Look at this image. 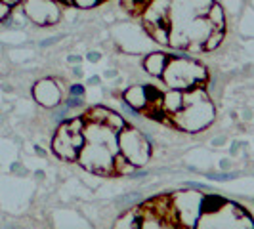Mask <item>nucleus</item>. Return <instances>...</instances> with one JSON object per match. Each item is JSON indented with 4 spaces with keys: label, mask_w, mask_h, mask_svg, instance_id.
Wrapping results in <instances>:
<instances>
[{
    "label": "nucleus",
    "mask_w": 254,
    "mask_h": 229,
    "mask_svg": "<svg viewBox=\"0 0 254 229\" xmlns=\"http://www.w3.org/2000/svg\"><path fill=\"white\" fill-rule=\"evenodd\" d=\"M84 126H86V118L65 120L60 126L52 143V149L60 159L73 161L78 157L80 147L84 145Z\"/></svg>",
    "instance_id": "obj_1"
},
{
    "label": "nucleus",
    "mask_w": 254,
    "mask_h": 229,
    "mask_svg": "<svg viewBox=\"0 0 254 229\" xmlns=\"http://www.w3.org/2000/svg\"><path fill=\"white\" fill-rule=\"evenodd\" d=\"M163 78L170 88L188 90L203 84L206 80V73L201 65L193 63L190 57H184V59H172L170 63H166Z\"/></svg>",
    "instance_id": "obj_2"
},
{
    "label": "nucleus",
    "mask_w": 254,
    "mask_h": 229,
    "mask_svg": "<svg viewBox=\"0 0 254 229\" xmlns=\"http://www.w3.org/2000/svg\"><path fill=\"white\" fill-rule=\"evenodd\" d=\"M25 12L40 25H50L54 19H58L56 0H27Z\"/></svg>",
    "instance_id": "obj_3"
},
{
    "label": "nucleus",
    "mask_w": 254,
    "mask_h": 229,
    "mask_svg": "<svg viewBox=\"0 0 254 229\" xmlns=\"http://www.w3.org/2000/svg\"><path fill=\"white\" fill-rule=\"evenodd\" d=\"M35 98H37L38 103H42L44 107H58L60 105V100H62V94H60V88L56 86L54 80H42L38 82L35 90H33Z\"/></svg>",
    "instance_id": "obj_4"
},
{
    "label": "nucleus",
    "mask_w": 254,
    "mask_h": 229,
    "mask_svg": "<svg viewBox=\"0 0 254 229\" xmlns=\"http://www.w3.org/2000/svg\"><path fill=\"white\" fill-rule=\"evenodd\" d=\"M182 107H184V92L172 88L168 94H163V109H165V113L176 114Z\"/></svg>",
    "instance_id": "obj_5"
},
{
    "label": "nucleus",
    "mask_w": 254,
    "mask_h": 229,
    "mask_svg": "<svg viewBox=\"0 0 254 229\" xmlns=\"http://www.w3.org/2000/svg\"><path fill=\"white\" fill-rule=\"evenodd\" d=\"M166 63H168V57L165 54H151L145 59V71L153 76H163Z\"/></svg>",
    "instance_id": "obj_6"
},
{
    "label": "nucleus",
    "mask_w": 254,
    "mask_h": 229,
    "mask_svg": "<svg viewBox=\"0 0 254 229\" xmlns=\"http://www.w3.org/2000/svg\"><path fill=\"white\" fill-rule=\"evenodd\" d=\"M125 100H127L128 105H132V107H136V109L145 107V105H147V102H145V88H143V86H132V88L125 94Z\"/></svg>",
    "instance_id": "obj_7"
},
{
    "label": "nucleus",
    "mask_w": 254,
    "mask_h": 229,
    "mask_svg": "<svg viewBox=\"0 0 254 229\" xmlns=\"http://www.w3.org/2000/svg\"><path fill=\"white\" fill-rule=\"evenodd\" d=\"M206 21L210 23L212 31H214V29H222V31H224V21H226L224 10H222L218 4H212L210 10H208V13H206Z\"/></svg>",
    "instance_id": "obj_8"
},
{
    "label": "nucleus",
    "mask_w": 254,
    "mask_h": 229,
    "mask_svg": "<svg viewBox=\"0 0 254 229\" xmlns=\"http://www.w3.org/2000/svg\"><path fill=\"white\" fill-rule=\"evenodd\" d=\"M224 206H226V201L216 195H208L203 199V212H208V214H214L218 210H222Z\"/></svg>",
    "instance_id": "obj_9"
},
{
    "label": "nucleus",
    "mask_w": 254,
    "mask_h": 229,
    "mask_svg": "<svg viewBox=\"0 0 254 229\" xmlns=\"http://www.w3.org/2000/svg\"><path fill=\"white\" fill-rule=\"evenodd\" d=\"M222 38H224V31L222 29H214V31H210V35L204 38L203 42V50H214L220 46V42H222Z\"/></svg>",
    "instance_id": "obj_10"
},
{
    "label": "nucleus",
    "mask_w": 254,
    "mask_h": 229,
    "mask_svg": "<svg viewBox=\"0 0 254 229\" xmlns=\"http://www.w3.org/2000/svg\"><path fill=\"white\" fill-rule=\"evenodd\" d=\"M84 105V102H82V98L80 96H69V100L65 102V107H82Z\"/></svg>",
    "instance_id": "obj_11"
},
{
    "label": "nucleus",
    "mask_w": 254,
    "mask_h": 229,
    "mask_svg": "<svg viewBox=\"0 0 254 229\" xmlns=\"http://www.w3.org/2000/svg\"><path fill=\"white\" fill-rule=\"evenodd\" d=\"M206 178L212 181H228V179L235 178V174H206Z\"/></svg>",
    "instance_id": "obj_12"
},
{
    "label": "nucleus",
    "mask_w": 254,
    "mask_h": 229,
    "mask_svg": "<svg viewBox=\"0 0 254 229\" xmlns=\"http://www.w3.org/2000/svg\"><path fill=\"white\" fill-rule=\"evenodd\" d=\"M8 13H10V4H6V2H2V0H0V21H2V19H6V17H8Z\"/></svg>",
    "instance_id": "obj_13"
},
{
    "label": "nucleus",
    "mask_w": 254,
    "mask_h": 229,
    "mask_svg": "<svg viewBox=\"0 0 254 229\" xmlns=\"http://www.w3.org/2000/svg\"><path fill=\"white\" fill-rule=\"evenodd\" d=\"M128 176H130L132 179H141V178H145V176H147V172H143V170H132Z\"/></svg>",
    "instance_id": "obj_14"
},
{
    "label": "nucleus",
    "mask_w": 254,
    "mask_h": 229,
    "mask_svg": "<svg viewBox=\"0 0 254 229\" xmlns=\"http://www.w3.org/2000/svg\"><path fill=\"white\" fill-rule=\"evenodd\" d=\"M188 187H191V189H208L210 191L208 185H204V183H197V181H188Z\"/></svg>",
    "instance_id": "obj_15"
},
{
    "label": "nucleus",
    "mask_w": 254,
    "mask_h": 229,
    "mask_svg": "<svg viewBox=\"0 0 254 229\" xmlns=\"http://www.w3.org/2000/svg\"><path fill=\"white\" fill-rule=\"evenodd\" d=\"M82 94H84V86H80V84L71 86V96H82Z\"/></svg>",
    "instance_id": "obj_16"
},
{
    "label": "nucleus",
    "mask_w": 254,
    "mask_h": 229,
    "mask_svg": "<svg viewBox=\"0 0 254 229\" xmlns=\"http://www.w3.org/2000/svg\"><path fill=\"white\" fill-rule=\"evenodd\" d=\"M100 57H102V54H98V52H90V54H86V59L92 61V63H96Z\"/></svg>",
    "instance_id": "obj_17"
},
{
    "label": "nucleus",
    "mask_w": 254,
    "mask_h": 229,
    "mask_svg": "<svg viewBox=\"0 0 254 229\" xmlns=\"http://www.w3.org/2000/svg\"><path fill=\"white\" fill-rule=\"evenodd\" d=\"M147 2H149V0H132L130 10H132V8H145V6H147Z\"/></svg>",
    "instance_id": "obj_18"
},
{
    "label": "nucleus",
    "mask_w": 254,
    "mask_h": 229,
    "mask_svg": "<svg viewBox=\"0 0 254 229\" xmlns=\"http://www.w3.org/2000/svg\"><path fill=\"white\" fill-rule=\"evenodd\" d=\"M54 42H58V38H48V40L40 42V46H42V48H46V46H50V44H54Z\"/></svg>",
    "instance_id": "obj_19"
},
{
    "label": "nucleus",
    "mask_w": 254,
    "mask_h": 229,
    "mask_svg": "<svg viewBox=\"0 0 254 229\" xmlns=\"http://www.w3.org/2000/svg\"><path fill=\"white\" fill-rule=\"evenodd\" d=\"M69 63H80V57L78 56H69Z\"/></svg>",
    "instance_id": "obj_20"
},
{
    "label": "nucleus",
    "mask_w": 254,
    "mask_h": 229,
    "mask_svg": "<svg viewBox=\"0 0 254 229\" xmlns=\"http://www.w3.org/2000/svg\"><path fill=\"white\" fill-rule=\"evenodd\" d=\"M86 82H88V84H98V82H100V76H92V78H88Z\"/></svg>",
    "instance_id": "obj_21"
},
{
    "label": "nucleus",
    "mask_w": 254,
    "mask_h": 229,
    "mask_svg": "<svg viewBox=\"0 0 254 229\" xmlns=\"http://www.w3.org/2000/svg\"><path fill=\"white\" fill-rule=\"evenodd\" d=\"M73 73H75V76H82V71H80V67H75V69H73Z\"/></svg>",
    "instance_id": "obj_22"
},
{
    "label": "nucleus",
    "mask_w": 254,
    "mask_h": 229,
    "mask_svg": "<svg viewBox=\"0 0 254 229\" xmlns=\"http://www.w3.org/2000/svg\"><path fill=\"white\" fill-rule=\"evenodd\" d=\"M2 2H6V4L13 6V4H17V2H21V0H2Z\"/></svg>",
    "instance_id": "obj_23"
},
{
    "label": "nucleus",
    "mask_w": 254,
    "mask_h": 229,
    "mask_svg": "<svg viewBox=\"0 0 254 229\" xmlns=\"http://www.w3.org/2000/svg\"><path fill=\"white\" fill-rule=\"evenodd\" d=\"M220 143H224V138H216V140L212 141V145H220Z\"/></svg>",
    "instance_id": "obj_24"
},
{
    "label": "nucleus",
    "mask_w": 254,
    "mask_h": 229,
    "mask_svg": "<svg viewBox=\"0 0 254 229\" xmlns=\"http://www.w3.org/2000/svg\"><path fill=\"white\" fill-rule=\"evenodd\" d=\"M105 76H109V78H111V76H117V71H107Z\"/></svg>",
    "instance_id": "obj_25"
},
{
    "label": "nucleus",
    "mask_w": 254,
    "mask_h": 229,
    "mask_svg": "<svg viewBox=\"0 0 254 229\" xmlns=\"http://www.w3.org/2000/svg\"><path fill=\"white\" fill-rule=\"evenodd\" d=\"M220 166H222V168H229V161H222Z\"/></svg>",
    "instance_id": "obj_26"
}]
</instances>
